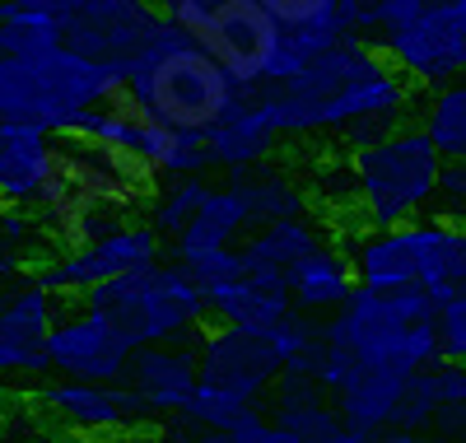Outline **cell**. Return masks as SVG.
I'll use <instances>...</instances> for the list:
<instances>
[{"mask_svg":"<svg viewBox=\"0 0 466 443\" xmlns=\"http://www.w3.org/2000/svg\"><path fill=\"white\" fill-rule=\"evenodd\" d=\"M131 89V61H89L56 47L37 61L0 57V117L56 140H80L89 112L112 108Z\"/></svg>","mask_w":466,"mask_h":443,"instance_id":"6da1fadb","label":"cell"},{"mask_svg":"<svg viewBox=\"0 0 466 443\" xmlns=\"http://www.w3.org/2000/svg\"><path fill=\"white\" fill-rule=\"evenodd\" d=\"M131 98L145 108V117H154L168 131L210 136L248 94L233 85L215 57L191 43V33H182L164 15L149 47L131 61Z\"/></svg>","mask_w":466,"mask_h":443,"instance_id":"7a4b0ae2","label":"cell"},{"mask_svg":"<svg viewBox=\"0 0 466 443\" xmlns=\"http://www.w3.org/2000/svg\"><path fill=\"white\" fill-rule=\"evenodd\" d=\"M322 332H327V345H340L360 365L397 374V378H415L443 359L439 304L424 290L373 294L360 285L355 299L322 322Z\"/></svg>","mask_w":466,"mask_h":443,"instance_id":"3957f363","label":"cell"},{"mask_svg":"<svg viewBox=\"0 0 466 443\" xmlns=\"http://www.w3.org/2000/svg\"><path fill=\"white\" fill-rule=\"evenodd\" d=\"M85 308L107 313L122 336L136 350H154V345H201L206 327V313L210 299L206 290L191 280V271L182 262H159V266H145L127 280H112V285L85 290L75 294Z\"/></svg>","mask_w":466,"mask_h":443,"instance_id":"277c9868","label":"cell"},{"mask_svg":"<svg viewBox=\"0 0 466 443\" xmlns=\"http://www.w3.org/2000/svg\"><path fill=\"white\" fill-rule=\"evenodd\" d=\"M345 164L355 173V196H360V211L369 220V233H382V229L420 224V215L439 201L448 159L439 154L430 131L420 122H410L392 140L350 154Z\"/></svg>","mask_w":466,"mask_h":443,"instance_id":"5b68a950","label":"cell"},{"mask_svg":"<svg viewBox=\"0 0 466 443\" xmlns=\"http://www.w3.org/2000/svg\"><path fill=\"white\" fill-rule=\"evenodd\" d=\"M164 15L215 57L243 94H261L285 47V28L266 0H168Z\"/></svg>","mask_w":466,"mask_h":443,"instance_id":"8992f818","label":"cell"},{"mask_svg":"<svg viewBox=\"0 0 466 443\" xmlns=\"http://www.w3.org/2000/svg\"><path fill=\"white\" fill-rule=\"evenodd\" d=\"M369 43L410 89L443 94L466 79V37L452 0H378V33Z\"/></svg>","mask_w":466,"mask_h":443,"instance_id":"52a82bcc","label":"cell"},{"mask_svg":"<svg viewBox=\"0 0 466 443\" xmlns=\"http://www.w3.org/2000/svg\"><path fill=\"white\" fill-rule=\"evenodd\" d=\"M164 262V238L154 233L149 224H127L122 233L103 238V243L85 248V252H66V257H47L43 266H33L28 280L33 285L52 290L56 299L85 294L98 285H112V280H127L145 266Z\"/></svg>","mask_w":466,"mask_h":443,"instance_id":"ba28073f","label":"cell"},{"mask_svg":"<svg viewBox=\"0 0 466 443\" xmlns=\"http://www.w3.org/2000/svg\"><path fill=\"white\" fill-rule=\"evenodd\" d=\"M136 359V345L122 336V327L94 308H75L61 313L56 332H52V369L70 383H98V387H116L127 383V369Z\"/></svg>","mask_w":466,"mask_h":443,"instance_id":"9c48e42d","label":"cell"},{"mask_svg":"<svg viewBox=\"0 0 466 443\" xmlns=\"http://www.w3.org/2000/svg\"><path fill=\"white\" fill-rule=\"evenodd\" d=\"M164 10L131 0H66V47L89 61H136L159 33Z\"/></svg>","mask_w":466,"mask_h":443,"instance_id":"30bf717a","label":"cell"},{"mask_svg":"<svg viewBox=\"0 0 466 443\" xmlns=\"http://www.w3.org/2000/svg\"><path fill=\"white\" fill-rule=\"evenodd\" d=\"M61 322V299L24 275L10 285L0 308V369L19 378L52 374V332Z\"/></svg>","mask_w":466,"mask_h":443,"instance_id":"8fae6325","label":"cell"},{"mask_svg":"<svg viewBox=\"0 0 466 443\" xmlns=\"http://www.w3.org/2000/svg\"><path fill=\"white\" fill-rule=\"evenodd\" d=\"M280 378H285V365L266 336H248L233 327H210L201 336V383L206 387L243 397L257 407V397L266 387H276Z\"/></svg>","mask_w":466,"mask_h":443,"instance_id":"7c38bea8","label":"cell"},{"mask_svg":"<svg viewBox=\"0 0 466 443\" xmlns=\"http://www.w3.org/2000/svg\"><path fill=\"white\" fill-rule=\"evenodd\" d=\"M127 387L145 401L149 420H177L201 392V345H154L136 350Z\"/></svg>","mask_w":466,"mask_h":443,"instance_id":"4fadbf2b","label":"cell"},{"mask_svg":"<svg viewBox=\"0 0 466 443\" xmlns=\"http://www.w3.org/2000/svg\"><path fill=\"white\" fill-rule=\"evenodd\" d=\"M43 401L75 429H85V434H136V429H154L149 411H145V401L127 387V383H116V387H98V383H52L43 392Z\"/></svg>","mask_w":466,"mask_h":443,"instance_id":"5bb4252c","label":"cell"},{"mask_svg":"<svg viewBox=\"0 0 466 443\" xmlns=\"http://www.w3.org/2000/svg\"><path fill=\"white\" fill-rule=\"evenodd\" d=\"M206 299H210V313L219 317V327L248 332V336H270L294 313L289 275L280 271H252L243 280L206 290Z\"/></svg>","mask_w":466,"mask_h":443,"instance_id":"9a60e30c","label":"cell"},{"mask_svg":"<svg viewBox=\"0 0 466 443\" xmlns=\"http://www.w3.org/2000/svg\"><path fill=\"white\" fill-rule=\"evenodd\" d=\"M56 173V136L19 127V122H0V196L10 211H37L47 182Z\"/></svg>","mask_w":466,"mask_h":443,"instance_id":"2e32d148","label":"cell"},{"mask_svg":"<svg viewBox=\"0 0 466 443\" xmlns=\"http://www.w3.org/2000/svg\"><path fill=\"white\" fill-rule=\"evenodd\" d=\"M210 145V164L224 169V173H243V169H257L270 159V149L280 145L276 127H270V112L257 94H248L238 108H233L224 122L206 136Z\"/></svg>","mask_w":466,"mask_h":443,"instance_id":"e0dca14e","label":"cell"},{"mask_svg":"<svg viewBox=\"0 0 466 443\" xmlns=\"http://www.w3.org/2000/svg\"><path fill=\"white\" fill-rule=\"evenodd\" d=\"M350 257H355V275H360V285H364V290H373V294L420 290L415 224H406V229H382V233H364Z\"/></svg>","mask_w":466,"mask_h":443,"instance_id":"ac0fdd59","label":"cell"},{"mask_svg":"<svg viewBox=\"0 0 466 443\" xmlns=\"http://www.w3.org/2000/svg\"><path fill=\"white\" fill-rule=\"evenodd\" d=\"M355 290H360L355 257L340 252V248H331V243L289 271V294H294V308H299V313H308V317H313V313H331V317H336L350 299H355Z\"/></svg>","mask_w":466,"mask_h":443,"instance_id":"d6986e66","label":"cell"},{"mask_svg":"<svg viewBox=\"0 0 466 443\" xmlns=\"http://www.w3.org/2000/svg\"><path fill=\"white\" fill-rule=\"evenodd\" d=\"M66 47V0H10L0 5V52L10 61H37Z\"/></svg>","mask_w":466,"mask_h":443,"instance_id":"ffe728a7","label":"cell"},{"mask_svg":"<svg viewBox=\"0 0 466 443\" xmlns=\"http://www.w3.org/2000/svg\"><path fill=\"white\" fill-rule=\"evenodd\" d=\"M238 233L252 238L243 196L233 191V187H215L210 201L197 211V220L187 224V233L168 248V262L191 266V262H201V257H210V252H233V238H238Z\"/></svg>","mask_w":466,"mask_h":443,"instance_id":"44dd1931","label":"cell"},{"mask_svg":"<svg viewBox=\"0 0 466 443\" xmlns=\"http://www.w3.org/2000/svg\"><path fill=\"white\" fill-rule=\"evenodd\" d=\"M224 187H233L243 196L252 233H261L270 224H285V220H308V191L285 169L257 164V169H243V173H228Z\"/></svg>","mask_w":466,"mask_h":443,"instance_id":"7402d4cb","label":"cell"},{"mask_svg":"<svg viewBox=\"0 0 466 443\" xmlns=\"http://www.w3.org/2000/svg\"><path fill=\"white\" fill-rule=\"evenodd\" d=\"M406 387H410V378H397V374H382V369H369V365H360L355 369V378H350L331 401H336V411L355 425V429H364V434H387L397 425V411H401V401H406Z\"/></svg>","mask_w":466,"mask_h":443,"instance_id":"603a6c76","label":"cell"},{"mask_svg":"<svg viewBox=\"0 0 466 443\" xmlns=\"http://www.w3.org/2000/svg\"><path fill=\"white\" fill-rule=\"evenodd\" d=\"M322 229L313 220H285V224H270L261 233H252L248 243L238 248L243 252V271H280L289 275L299 262H308L313 252H322Z\"/></svg>","mask_w":466,"mask_h":443,"instance_id":"cb8c5ba5","label":"cell"},{"mask_svg":"<svg viewBox=\"0 0 466 443\" xmlns=\"http://www.w3.org/2000/svg\"><path fill=\"white\" fill-rule=\"evenodd\" d=\"M177 420H182V425H191L197 434H243V429L261 425L266 416L252 407V401L228 397V392H215V387H206V383H201V392L191 397V407H187Z\"/></svg>","mask_w":466,"mask_h":443,"instance_id":"d4e9b609","label":"cell"},{"mask_svg":"<svg viewBox=\"0 0 466 443\" xmlns=\"http://www.w3.org/2000/svg\"><path fill=\"white\" fill-rule=\"evenodd\" d=\"M210 191L215 187L206 178H177V182L159 187V196H154V206H149V229L173 248L177 238L187 233V224L197 220V211L210 201Z\"/></svg>","mask_w":466,"mask_h":443,"instance_id":"484cf974","label":"cell"},{"mask_svg":"<svg viewBox=\"0 0 466 443\" xmlns=\"http://www.w3.org/2000/svg\"><path fill=\"white\" fill-rule=\"evenodd\" d=\"M420 127L430 131V140L439 145V154L448 164H466V79L430 98Z\"/></svg>","mask_w":466,"mask_h":443,"instance_id":"4316f807","label":"cell"},{"mask_svg":"<svg viewBox=\"0 0 466 443\" xmlns=\"http://www.w3.org/2000/svg\"><path fill=\"white\" fill-rule=\"evenodd\" d=\"M266 341H270V350L280 355V365L289 369V365H294L299 355L318 350V345L327 341V332H322V327H318V322L308 317V313H299V308H294V313H289V317H285V322H280V327L270 332Z\"/></svg>","mask_w":466,"mask_h":443,"instance_id":"83f0119b","label":"cell"},{"mask_svg":"<svg viewBox=\"0 0 466 443\" xmlns=\"http://www.w3.org/2000/svg\"><path fill=\"white\" fill-rule=\"evenodd\" d=\"M187 271H191V280H197L201 290H215V285H228V280H243V275H248L238 248H233V252H210V257H201V262H191Z\"/></svg>","mask_w":466,"mask_h":443,"instance_id":"f1b7e54d","label":"cell"},{"mask_svg":"<svg viewBox=\"0 0 466 443\" xmlns=\"http://www.w3.org/2000/svg\"><path fill=\"white\" fill-rule=\"evenodd\" d=\"M322 401H331V397H327V387H322L318 378H294V374H285V378L276 383V416H280V411H303V407H322Z\"/></svg>","mask_w":466,"mask_h":443,"instance_id":"f546056e","label":"cell"},{"mask_svg":"<svg viewBox=\"0 0 466 443\" xmlns=\"http://www.w3.org/2000/svg\"><path fill=\"white\" fill-rule=\"evenodd\" d=\"M439 336H443V359L448 365H466V294L452 299L439 313Z\"/></svg>","mask_w":466,"mask_h":443,"instance_id":"4dcf8cb0","label":"cell"},{"mask_svg":"<svg viewBox=\"0 0 466 443\" xmlns=\"http://www.w3.org/2000/svg\"><path fill=\"white\" fill-rule=\"evenodd\" d=\"M439 206H443V220H466V164H448L443 169V182H439Z\"/></svg>","mask_w":466,"mask_h":443,"instance_id":"1f68e13d","label":"cell"},{"mask_svg":"<svg viewBox=\"0 0 466 443\" xmlns=\"http://www.w3.org/2000/svg\"><path fill=\"white\" fill-rule=\"evenodd\" d=\"M266 5H270V15L280 19V28H299L308 19H318L327 0H266Z\"/></svg>","mask_w":466,"mask_h":443,"instance_id":"d6a6232c","label":"cell"},{"mask_svg":"<svg viewBox=\"0 0 466 443\" xmlns=\"http://www.w3.org/2000/svg\"><path fill=\"white\" fill-rule=\"evenodd\" d=\"M228 443H303V438H294L285 425H276V420H261V425H252V429H243V434H228Z\"/></svg>","mask_w":466,"mask_h":443,"instance_id":"836d02e7","label":"cell"},{"mask_svg":"<svg viewBox=\"0 0 466 443\" xmlns=\"http://www.w3.org/2000/svg\"><path fill=\"white\" fill-rule=\"evenodd\" d=\"M434 434H443V438H466V401H457V407H443V411H439Z\"/></svg>","mask_w":466,"mask_h":443,"instance_id":"e575fe53","label":"cell"},{"mask_svg":"<svg viewBox=\"0 0 466 443\" xmlns=\"http://www.w3.org/2000/svg\"><path fill=\"white\" fill-rule=\"evenodd\" d=\"M373 443H466V438H443V434H434V429H424V434H415V429H387V434H378Z\"/></svg>","mask_w":466,"mask_h":443,"instance_id":"d590c367","label":"cell"},{"mask_svg":"<svg viewBox=\"0 0 466 443\" xmlns=\"http://www.w3.org/2000/svg\"><path fill=\"white\" fill-rule=\"evenodd\" d=\"M122 443H168V434H164V429H136V434H127Z\"/></svg>","mask_w":466,"mask_h":443,"instance_id":"8d00e7d4","label":"cell"},{"mask_svg":"<svg viewBox=\"0 0 466 443\" xmlns=\"http://www.w3.org/2000/svg\"><path fill=\"white\" fill-rule=\"evenodd\" d=\"M452 19H457V28H461V37H466V0H452Z\"/></svg>","mask_w":466,"mask_h":443,"instance_id":"74e56055","label":"cell"}]
</instances>
